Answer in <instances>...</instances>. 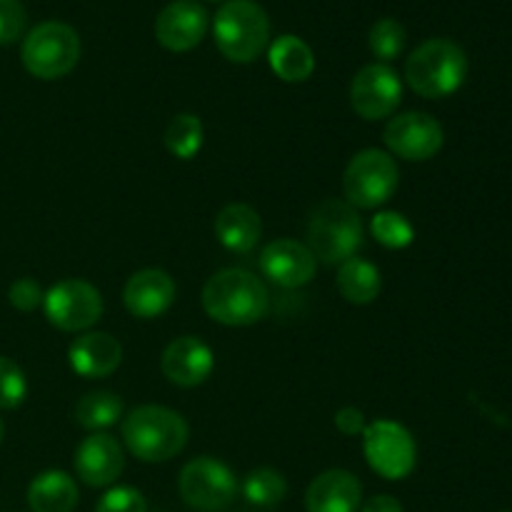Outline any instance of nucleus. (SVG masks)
Wrapping results in <instances>:
<instances>
[{"instance_id": "f257e3e1", "label": "nucleus", "mask_w": 512, "mask_h": 512, "mask_svg": "<svg viewBox=\"0 0 512 512\" xmlns=\"http://www.w3.org/2000/svg\"><path fill=\"white\" fill-rule=\"evenodd\" d=\"M203 308L215 323L248 328L270 313V290L250 270L223 268L203 285Z\"/></svg>"}, {"instance_id": "f03ea898", "label": "nucleus", "mask_w": 512, "mask_h": 512, "mask_svg": "<svg viewBox=\"0 0 512 512\" xmlns=\"http://www.w3.org/2000/svg\"><path fill=\"white\" fill-rule=\"evenodd\" d=\"M188 423L163 405H140L123 418V443L143 463H168L188 445Z\"/></svg>"}, {"instance_id": "7ed1b4c3", "label": "nucleus", "mask_w": 512, "mask_h": 512, "mask_svg": "<svg viewBox=\"0 0 512 512\" xmlns=\"http://www.w3.org/2000/svg\"><path fill=\"white\" fill-rule=\"evenodd\" d=\"M468 78V55L455 40L430 38L410 53L405 80L420 98H448Z\"/></svg>"}, {"instance_id": "20e7f679", "label": "nucleus", "mask_w": 512, "mask_h": 512, "mask_svg": "<svg viewBox=\"0 0 512 512\" xmlns=\"http://www.w3.org/2000/svg\"><path fill=\"white\" fill-rule=\"evenodd\" d=\"M305 235H308L305 245L315 255V260L325 265H343L363 248L365 228L353 205L328 198L315 205L310 213Z\"/></svg>"}, {"instance_id": "39448f33", "label": "nucleus", "mask_w": 512, "mask_h": 512, "mask_svg": "<svg viewBox=\"0 0 512 512\" xmlns=\"http://www.w3.org/2000/svg\"><path fill=\"white\" fill-rule=\"evenodd\" d=\"M215 45L233 63H253L270 43L268 13L255 0H228L215 13Z\"/></svg>"}, {"instance_id": "423d86ee", "label": "nucleus", "mask_w": 512, "mask_h": 512, "mask_svg": "<svg viewBox=\"0 0 512 512\" xmlns=\"http://www.w3.org/2000/svg\"><path fill=\"white\" fill-rule=\"evenodd\" d=\"M20 60L33 78H65L80 60V38L75 28L60 20H45L35 25L23 40Z\"/></svg>"}, {"instance_id": "0eeeda50", "label": "nucleus", "mask_w": 512, "mask_h": 512, "mask_svg": "<svg viewBox=\"0 0 512 512\" xmlns=\"http://www.w3.org/2000/svg\"><path fill=\"white\" fill-rule=\"evenodd\" d=\"M398 165L393 155L385 150H360L353 155L343 173V193L345 203L353 205L355 210H373L388 203L398 190Z\"/></svg>"}, {"instance_id": "6e6552de", "label": "nucleus", "mask_w": 512, "mask_h": 512, "mask_svg": "<svg viewBox=\"0 0 512 512\" xmlns=\"http://www.w3.org/2000/svg\"><path fill=\"white\" fill-rule=\"evenodd\" d=\"M178 490L185 505H190L193 510L220 512L233 505L240 485L233 470L223 460L200 455L180 470Z\"/></svg>"}, {"instance_id": "1a4fd4ad", "label": "nucleus", "mask_w": 512, "mask_h": 512, "mask_svg": "<svg viewBox=\"0 0 512 512\" xmlns=\"http://www.w3.org/2000/svg\"><path fill=\"white\" fill-rule=\"evenodd\" d=\"M45 318L63 333H85L103 318V295L88 280L68 278L43 295Z\"/></svg>"}, {"instance_id": "9d476101", "label": "nucleus", "mask_w": 512, "mask_h": 512, "mask_svg": "<svg viewBox=\"0 0 512 512\" xmlns=\"http://www.w3.org/2000/svg\"><path fill=\"white\" fill-rule=\"evenodd\" d=\"M363 453L368 465L385 480H403L415 470L418 450L405 425L395 420H373L363 433Z\"/></svg>"}, {"instance_id": "9b49d317", "label": "nucleus", "mask_w": 512, "mask_h": 512, "mask_svg": "<svg viewBox=\"0 0 512 512\" xmlns=\"http://www.w3.org/2000/svg\"><path fill=\"white\" fill-rule=\"evenodd\" d=\"M403 80L388 63H370L350 83V105L363 120H383L398 110Z\"/></svg>"}, {"instance_id": "f8f14e48", "label": "nucleus", "mask_w": 512, "mask_h": 512, "mask_svg": "<svg viewBox=\"0 0 512 512\" xmlns=\"http://www.w3.org/2000/svg\"><path fill=\"white\" fill-rule=\"evenodd\" d=\"M383 143L398 158L410 163H423L435 158L445 143L443 125L428 113H403L388 120L383 130Z\"/></svg>"}, {"instance_id": "ddd939ff", "label": "nucleus", "mask_w": 512, "mask_h": 512, "mask_svg": "<svg viewBox=\"0 0 512 512\" xmlns=\"http://www.w3.org/2000/svg\"><path fill=\"white\" fill-rule=\"evenodd\" d=\"M260 270L280 288H303L315 278L318 260L300 240L278 238L260 250Z\"/></svg>"}, {"instance_id": "4468645a", "label": "nucleus", "mask_w": 512, "mask_h": 512, "mask_svg": "<svg viewBox=\"0 0 512 512\" xmlns=\"http://www.w3.org/2000/svg\"><path fill=\"white\" fill-rule=\"evenodd\" d=\"M208 33V13L195 0H173L155 18V38L170 53H188Z\"/></svg>"}, {"instance_id": "2eb2a0df", "label": "nucleus", "mask_w": 512, "mask_h": 512, "mask_svg": "<svg viewBox=\"0 0 512 512\" xmlns=\"http://www.w3.org/2000/svg\"><path fill=\"white\" fill-rule=\"evenodd\" d=\"M75 473L90 488H108L123 475L125 455L118 440L108 433H93L75 450Z\"/></svg>"}, {"instance_id": "dca6fc26", "label": "nucleus", "mask_w": 512, "mask_h": 512, "mask_svg": "<svg viewBox=\"0 0 512 512\" xmlns=\"http://www.w3.org/2000/svg\"><path fill=\"white\" fill-rule=\"evenodd\" d=\"M163 375L178 388H195L210 378L215 368V355L205 340L195 335H183L175 338L160 358Z\"/></svg>"}, {"instance_id": "f3484780", "label": "nucleus", "mask_w": 512, "mask_h": 512, "mask_svg": "<svg viewBox=\"0 0 512 512\" xmlns=\"http://www.w3.org/2000/svg\"><path fill=\"white\" fill-rule=\"evenodd\" d=\"M123 303L133 318H160L175 303V280L160 268L138 270L125 283Z\"/></svg>"}, {"instance_id": "a211bd4d", "label": "nucleus", "mask_w": 512, "mask_h": 512, "mask_svg": "<svg viewBox=\"0 0 512 512\" xmlns=\"http://www.w3.org/2000/svg\"><path fill=\"white\" fill-rule=\"evenodd\" d=\"M68 363L75 375L85 380L108 378L123 363V345L110 333H83L68 348Z\"/></svg>"}, {"instance_id": "6ab92c4d", "label": "nucleus", "mask_w": 512, "mask_h": 512, "mask_svg": "<svg viewBox=\"0 0 512 512\" xmlns=\"http://www.w3.org/2000/svg\"><path fill=\"white\" fill-rule=\"evenodd\" d=\"M363 503V485L350 470H325L305 493L308 512H358Z\"/></svg>"}, {"instance_id": "aec40b11", "label": "nucleus", "mask_w": 512, "mask_h": 512, "mask_svg": "<svg viewBox=\"0 0 512 512\" xmlns=\"http://www.w3.org/2000/svg\"><path fill=\"white\" fill-rule=\"evenodd\" d=\"M215 238L230 253H250L258 245L260 235H263V223L260 215L255 213L250 205L233 203L225 205L218 215H215Z\"/></svg>"}, {"instance_id": "412c9836", "label": "nucleus", "mask_w": 512, "mask_h": 512, "mask_svg": "<svg viewBox=\"0 0 512 512\" xmlns=\"http://www.w3.org/2000/svg\"><path fill=\"white\" fill-rule=\"evenodd\" d=\"M78 485L63 470H45L28 485V508L33 512H73Z\"/></svg>"}, {"instance_id": "4be33fe9", "label": "nucleus", "mask_w": 512, "mask_h": 512, "mask_svg": "<svg viewBox=\"0 0 512 512\" xmlns=\"http://www.w3.org/2000/svg\"><path fill=\"white\" fill-rule=\"evenodd\" d=\"M268 63L285 83H303L313 75L315 55L298 35H280L273 45H268Z\"/></svg>"}, {"instance_id": "5701e85b", "label": "nucleus", "mask_w": 512, "mask_h": 512, "mask_svg": "<svg viewBox=\"0 0 512 512\" xmlns=\"http://www.w3.org/2000/svg\"><path fill=\"white\" fill-rule=\"evenodd\" d=\"M335 285H338V293L348 303L368 305L380 295L383 278H380V270L373 263L363 258H350L338 268Z\"/></svg>"}, {"instance_id": "b1692460", "label": "nucleus", "mask_w": 512, "mask_h": 512, "mask_svg": "<svg viewBox=\"0 0 512 512\" xmlns=\"http://www.w3.org/2000/svg\"><path fill=\"white\" fill-rule=\"evenodd\" d=\"M123 400L115 393L108 390H95V393L83 395V398L75 403L73 408V420L83 430L90 433H100V430H108L123 418Z\"/></svg>"}, {"instance_id": "393cba45", "label": "nucleus", "mask_w": 512, "mask_h": 512, "mask_svg": "<svg viewBox=\"0 0 512 512\" xmlns=\"http://www.w3.org/2000/svg\"><path fill=\"white\" fill-rule=\"evenodd\" d=\"M203 140V123H200L198 115L193 113L175 115L163 135L165 148H168V153L178 160H193L195 155L200 153V148H203Z\"/></svg>"}, {"instance_id": "a878e982", "label": "nucleus", "mask_w": 512, "mask_h": 512, "mask_svg": "<svg viewBox=\"0 0 512 512\" xmlns=\"http://www.w3.org/2000/svg\"><path fill=\"white\" fill-rule=\"evenodd\" d=\"M243 495L255 508L273 510L288 495V483H285L283 473H278L275 468H255L243 480Z\"/></svg>"}, {"instance_id": "bb28decb", "label": "nucleus", "mask_w": 512, "mask_h": 512, "mask_svg": "<svg viewBox=\"0 0 512 512\" xmlns=\"http://www.w3.org/2000/svg\"><path fill=\"white\" fill-rule=\"evenodd\" d=\"M370 233L383 248L390 250H403L415 240V230L410 220L403 213H395V210L375 213V218L370 220Z\"/></svg>"}, {"instance_id": "cd10ccee", "label": "nucleus", "mask_w": 512, "mask_h": 512, "mask_svg": "<svg viewBox=\"0 0 512 512\" xmlns=\"http://www.w3.org/2000/svg\"><path fill=\"white\" fill-rule=\"evenodd\" d=\"M405 43H408V33H405L403 23H398L395 18L378 20L368 33V48L380 63H390L398 58L405 50Z\"/></svg>"}, {"instance_id": "c85d7f7f", "label": "nucleus", "mask_w": 512, "mask_h": 512, "mask_svg": "<svg viewBox=\"0 0 512 512\" xmlns=\"http://www.w3.org/2000/svg\"><path fill=\"white\" fill-rule=\"evenodd\" d=\"M28 398V380L18 363L0 355V410H15Z\"/></svg>"}, {"instance_id": "c756f323", "label": "nucleus", "mask_w": 512, "mask_h": 512, "mask_svg": "<svg viewBox=\"0 0 512 512\" xmlns=\"http://www.w3.org/2000/svg\"><path fill=\"white\" fill-rule=\"evenodd\" d=\"M95 512H148V503L140 490L130 485H115L98 500Z\"/></svg>"}, {"instance_id": "7c9ffc66", "label": "nucleus", "mask_w": 512, "mask_h": 512, "mask_svg": "<svg viewBox=\"0 0 512 512\" xmlns=\"http://www.w3.org/2000/svg\"><path fill=\"white\" fill-rule=\"evenodd\" d=\"M25 8L20 0H0V45H10L23 35Z\"/></svg>"}, {"instance_id": "2f4dec72", "label": "nucleus", "mask_w": 512, "mask_h": 512, "mask_svg": "<svg viewBox=\"0 0 512 512\" xmlns=\"http://www.w3.org/2000/svg\"><path fill=\"white\" fill-rule=\"evenodd\" d=\"M43 290L40 285L35 283L33 278H20L15 280L13 285L8 288V300L15 310L20 313H33L38 305H43Z\"/></svg>"}, {"instance_id": "473e14b6", "label": "nucleus", "mask_w": 512, "mask_h": 512, "mask_svg": "<svg viewBox=\"0 0 512 512\" xmlns=\"http://www.w3.org/2000/svg\"><path fill=\"white\" fill-rule=\"evenodd\" d=\"M335 428L340 430L348 438H355V435H363L365 428H368V420H365L363 410L358 408H340L335 413Z\"/></svg>"}, {"instance_id": "72a5a7b5", "label": "nucleus", "mask_w": 512, "mask_h": 512, "mask_svg": "<svg viewBox=\"0 0 512 512\" xmlns=\"http://www.w3.org/2000/svg\"><path fill=\"white\" fill-rule=\"evenodd\" d=\"M358 512H403V505L393 495H375L368 503L360 505Z\"/></svg>"}, {"instance_id": "f704fd0d", "label": "nucleus", "mask_w": 512, "mask_h": 512, "mask_svg": "<svg viewBox=\"0 0 512 512\" xmlns=\"http://www.w3.org/2000/svg\"><path fill=\"white\" fill-rule=\"evenodd\" d=\"M3 435H5V425H3V420H0V443H3Z\"/></svg>"}, {"instance_id": "c9c22d12", "label": "nucleus", "mask_w": 512, "mask_h": 512, "mask_svg": "<svg viewBox=\"0 0 512 512\" xmlns=\"http://www.w3.org/2000/svg\"><path fill=\"white\" fill-rule=\"evenodd\" d=\"M208 3H220V0H208Z\"/></svg>"}, {"instance_id": "e433bc0d", "label": "nucleus", "mask_w": 512, "mask_h": 512, "mask_svg": "<svg viewBox=\"0 0 512 512\" xmlns=\"http://www.w3.org/2000/svg\"><path fill=\"white\" fill-rule=\"evenodd\" d=\"M503 512H512V510H503Z\"/></svg>"}]
</instances>
